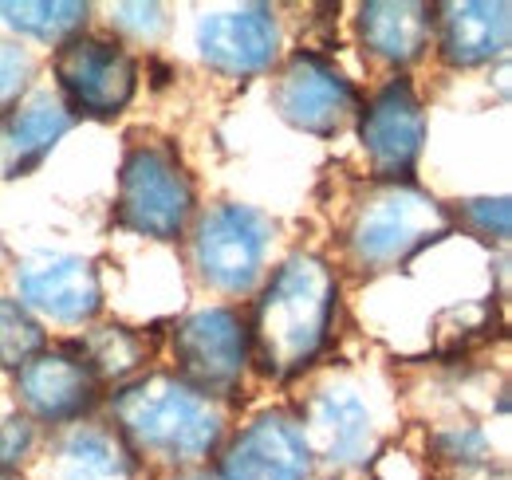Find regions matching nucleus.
<instances>
[{"mask_svg":"<svg viewBox=\"0 0 512 480\" xmlns=\"http://www.w3.org/2000/svg\"><path fill=\"white\" fill-rule=\"evenodd\" d=\"M111 421L134 461L158 469L201 465L225 433V410L178 374H146L123 382L111 398Z\"/></svg>","mask_w":512,"mask_h":480,"instance_id":"f257e3e1","label":"nucleus"},{"mask_svg":"<svg viewBox=\"0 0 512 480\" xmlns=\"http://www.w3.org/2000/svg\"><path fill=\"white\" fill-rule=\"evenodd\" d=\"M335 272L316 252L288 256L260 292L249 327V359L264 378L288 382L320 355L335 311Z\"/></svg>","mask_w":512,"mask_h":480,"instance_id":"f03ea898","label":"nucleus"},{"mask_svg":"<svg viewBox=\"0 0 512 480\" xmlns=\"http://www.w3.org/2000/svg\"><path fill=\"white\" fill-rule=\"evenodd\" d=\"M193 178L170 138L134 134L119 166L115 225L150 240H178L193 217Z\"/></svg>","mask_w":512,"mask_h":480,"instance_id":"7ed1b4c3","label":"nucleus"},{"mask_svg":"<svg viewBox=\"0 0 512 480\" xmlns=\"http://www.w3.org/2000/svg\"><path fill=\"white\" fill-rule=\"evenodd\" d=\"M449 233L453 217L442 201L414 185H379L351 217L347 256L363 272H386Z\"/></svg>","mask_w":512,"mask_h":480,"instance_id":"20e7f679","label":"nucleus"},{"mask_svg":"<svg viewBox=\"0 0 512 480\" xmlns=\"http://www.w3.org/2000/svg\"><path fill=\"white\" fill-rule=\"evenodd\" d=\"M276 237V225L241 201H221L197 217L193 229V268L201 284L225 292V296H245L253 292L268 248Z\"/></svg>","mask_w":512,"mask_h":480,"instance_id":"39448f33","label":"nucleus"},{"mask_svg":"<svg viewBox=\"0 0 512 480\" xmlns=\"http://www.w3.org/2000/svg\"><path fill=\"white\" fill-rule=\"evenodd\" d=\"M56 87L64 107L79 119H115L127 111L138 91V63L119 40L107 36H71L56 48Z\"/></svg>","mask_w":512,"mask_h":480,"instance_id":"423d86ee","label":"nucleus"},{"mask_svg":"<svg viewBox=\"0 0 512 480\" xmlns=\"http://www.w3.org/2000/svg\"><path fill=\"white\" fill-rule=\"evenodd\" d=\"M272 111L304 134L335 138L359 122L363 99L323 56L292 52L272 79Z\"/></svg>","mask_w":512,"mask_h":480,"instance_id":"0eeeda50","label":"nucleus"},{"mask_svg":"<svg viewBox=\"0 0 512 480\" xmlns=\"http://www.w3.org/2000/svg\"><path fill=\"white\" fill-rule=\"evenodd\" d=\"M174 359L178 378L201 394L233 390L249 366V327L229 307H205L174 331Z\"/></svg>","mask_w":512,"mask_h":480,"instance_id":"6e6552de","label":"nucleus"},{"mask_svg":"<svg viewBox=\"0 0 512 480\" xmlns=\"http://www.w3.org/2000/svg\"><path fill=\"white\" fill-rule=\"evenodd\" d=\"M359 138H363V154H367L375 181L406 185L422 158V142H426V115L406 79L386 83L371 99V107H363Z\"/></svg>","mask_w":512,"mask_h":480,"instance_id":"1a4fd4ad","label":"nucleus"},{"mask_svg":"<svg viewBox=\"0 0 512 480\" xmlns=\"http://www.w3.org/2000/svg\"><path fill=\"white\" fill-rule=\"evenodd\" d=\"M300 433H304L312 465L320 461L331 473L359 469L375 453V414L351 386L316 390L304 410Z\"/></svg>","mask_w":512,"mask_h":480,"instance_id":"9d476101","label":"nucleus"},{"mask_svg":"<svg viewBox=\"0 0 512 480\" xmlns=\"http://www.w3.org/2000/svg\"><path fill=\"white\" fill-rule=\"evenodd\" d=\"M217 480H308L312 457L300 433V418L288 410H264L221 453Z\"/></svg>","mask_w":512,"mask_h":480,"instance_id":"9b49d317","label":"nucleus"},{"mask_svg":"<svg viewBox=\"0 0 512 480\" xmlns=\"http://www.w3.org/2000/svg\"><path fill=\"white\" fill-rule=\"evenodd\" d=\"M197 52L209 71L225 79H253L280 56V28L268 4L209 12L197 24Z\"/></svg>","mask_w":512,"mask_h":480,"instance_id":"f8f14e48","label":"nucleus"},{"mask_svg":"<svg viewBox=\"0 0 512 480\" xmlns=\"http://www.w3.org/2000/svg\"><path fill=\"white\" fill-rule=\"evenodd\" d=\"M99 378L64 351H44L16 370V402L24 418L40 425H67L87 418L99 402Z\"/></svg>","mask_w":512,"mask_h":480,"instance_id":"ddd939ff","label":"nucleus"},{"mask_svg":"<svg viewBox=\"0 0 512 480\" xmlns=\"http://www.w3.org/2000/svg\"><path fill=\"white\" fill-rule=\"evenodd\" d=\"M16 292L28 311H40L56 323L79 327L99 315L103 288L99 272L83 256H36L16 268Z\"/></svg>","mask_w":512,"mask_h":480,"instance_id":"4468645a","label":"nucleus"},{"mask_svg":"<svg viewBox=\"0 0 512 480\" xmlns=\"http://www.w3.org/2000/svg\"><path fill=\"white\" fill-rule=\"evenodd\" d=\"M430 32L438 36V56L442 63L469 71L485 67L497 56H505L512 44V8L505 0H453L434 4V24Z\"/></svg>","mask_w":512,"mask_h":480,"instance_id":"2eb2a0df","label":"nucleus"},{"mask_svg":"<svg viewBox=\"0 0 512 480\" xmlns=\"http://www.w3.org/2000/svg\"><path fill=\"white\" fill-rule=\"evenodd\" d=\"M75 126V115L64 107L60 95L36 91L24 99L8 119L0 122V178H24L32 174Z\"/></svg>","mask_w":512,"mask_h":480,"instance_id":"dca6fc26","label":"nucleus"},{"mask_svg":"<svg viewBox=\"0 0 512 480\" xmlns=\"http://www.w3.org/2000/svg\"><path fill=\"white\" fill-rule=\"evenodd\" d=\"M430 24L434 4L422 0H371L359 8V36L367 52L390 67L422 60L430 48Z\"/></svg>","mask_w":512,"mask_h":480,"instance_id":"f3484780","label":"nucleus"},{"mask_svg":"<svg viewBox=\"0 0 512 480\" xmlns=\"http://www.w3.org/2000/svg\"><path fill=\"white\" fill-rule=\"evenodd\" d=\"M138 461L130 457L123 437L103 425H79L71 429L52 461L56 480H134Z\"/></svg>","mask_w":512,"mask_h":480,"instance_id":"a211bd4d","label":"nucleus"},{"mask_svg":"<svg viewBox=\"0 0 512 480\" xmlns=\"http://www.w3.org/2000/svg\"><path fill=\"white\" fill-rule=\"evenodd\" d=\"M71 351H75L71 359L83 362L99 378V386L103 382H123L146 362L142 339L127 327H91L71 343Z\"/></svg>","mask_w":512,"mask_h":480,"instance_id":"6ab92c4d","label":"nucleus"},{"mask_svg":"<svg viewBox=\"0 0 512 480\" xmlns=\"http://www.w3.org/2000/svg\"><path fill=\"white\" fill-rule=\"evenodd\" d=\"M0 16L20 28L24 36H36L40 44H64L87 28L91 4L83 0H0Z\"/></svg>","mask_w":512,"mask_h":480,"instance_id":"aec40b11","label":"nucleus"},{"mask_svg":"<svg viewBox=\"0 0 512 480\" xmlns=\"http://www.w3.org/2000/svg\"><path fill=\"white\" fill-rule=\"evenodd\" d=\"M44 351H48V335L40 319L20 300L0 296V370H20Z\"/></svg>","mask_w":512,"mask_h":480,"instance_id":"412c9836","label":"nucleus"},{"mask_svg":"<svg viewBox=\"0 0 512 480\" xmlns=\"http://www.w3.org/2000/svg\"><path fill=\"white\" fill-rule=\"evenodd\" d=\"M32 79H36V56L16 40L0 36V122L24 103V91L32 87Z\"/></svg>","mask_w":512,"mask_h":480,"instance_id":"4be33fe9","label":"nucleus"},{"mask_svg":"<svg viewBox=\"0 0 512 480\" xmlns=\"http://www.w3.org/2000/svg\"><path fill=\"white\" fill-rule=\"evenodd\" d=\"M461 217H465V225L477 233V237L485 240H509L512 233V209H509V197H481V201H465V209H461Z\"/></svg>","mask_w":512,"mask_h":480,"instance_id":"5701e85b","label":"nucleus"},{"mask_svg":"<svg viewBox=\"0 0 512 480\" xmlns=\"http://www.w3.org/2000/svg\"><path fill=\"white\" fill-rule=\"evenodd\" d=\"M36 449V421L24 414L0 418V473H16Z\"/></svg>","mask_w":512,"mask_h":480,"instance_id":"b1692460","label":"nucleus"},{"mask_svg":"<svg viewBox=\"0 0 512 480\" xmlns=\"http://www.w3.org/2000/svg\"><path fill=\"white\" fill-rule=\"evenodd\" d=\"M115 24L142 40V36H158L162 24H166V16H162L158 4H119L115 8Z\"/></svg>","mask_w":512,"mask_h":480,"instance_id":"393cba45","label":"nucleus"},{"mask_svg":"<svg viewBox=\"0 0 512 480\" xmlns=\"http://www.w3.org/2000/svg\"><path fill=\"white\" fill-rule=\"evenodd\" d=\"M178 480H217L213 473H190V477H178Z\"/></svg>","mask_w":512,"mask_h":480,"instance_id":"a878e982","label":"nucleus"},{"mask_svg":"<svg viewBox=\"0 0 512 480\" xmlns=\"http://www.w3.org/2000/svg\"><path fill=\"white\" fill-rule=\"evenodd\" d=\"M0 480H24L20 473H0Z\"/></svg>","mask_w":512,"mask_h":480,"instance_id":"bb28decb","label":"nucleus"},{"mask_svg":"<svg viewBox=\"0 0 512 480\" xmlns=\"http://www.w3.org/2000/svg\"><path fill=\"white\" fill-rule=\"evenodd\" d=\"M0 264H4V244H0Z\"/></svg>","mask_w":512,"mask_h":480,"instance_id":"cd10ccee","label":"nucleus"}]
</instances>
